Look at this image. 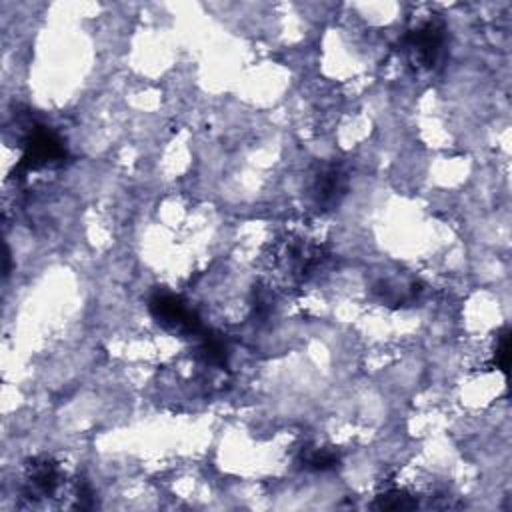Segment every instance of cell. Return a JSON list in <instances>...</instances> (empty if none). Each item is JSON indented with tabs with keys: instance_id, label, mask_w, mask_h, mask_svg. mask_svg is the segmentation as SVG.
Masks as SVG:
<instances>
[{
	"instance_id": "obj_1",
	"label": "cell",
	"mask_w": 512,
	"mask_h": 512,
	"mask_svg": "<svg viewBox=\"0 0 512 512\" xmlns=\"http://www.w3.org/2000/svg\"><path fill=\"white\" fill-rule=\"evenodd\" d=\"M406 48L418 66L432 68L444 48V28L436 20H426L406 36Z\"/></svg>"
},
{
	"instance_id": "obj_2",
	"label": "cell",
	"mask_w": 512,
	"mask_h": 512,
	"mask_svg": "<svg viewBox=\"0 0 512 512\" xmlns=\"http://www.w3.org/2000/svg\"><path fill=\"white\" fill-rule=\"evenodd\" d=\"M62 158H64V146L58 140V136L46 128H38L26 140L22 166L42 168V166H48Z\"/></svg>"
}]
</instances>
